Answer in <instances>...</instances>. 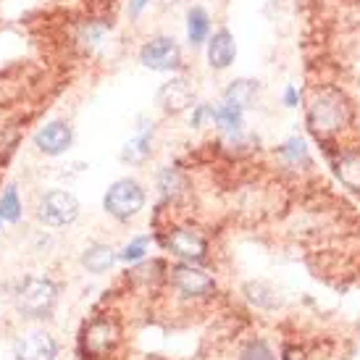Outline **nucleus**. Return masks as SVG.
Segmentation results:
<instances>
[{"mask_svg": "<svg viewBox=\"0 0 360 360\" xmlns=\"http://www.w3.org/2000/svg\"><path fill=\"white\" fill-rule=\"evenodd\" d=\"M103 205L116 221H129L145 208V190H142L140 181L119 179L108 187Z\"/></svg>", "mask_w": 360, "mask_h": 360, "instance_id": "7ed1b4c3", "label": "nucleus"}, {"mask_svg": "<svg viewBox=\"0 0 360 360\" xmlns=\"http://www.w3.org/2000/svg\"><path fill=\"white\" fill-rule=\"evenodd\" d=\"M116 258H119V255L110 250L108 245L92 242V245H87L84 252H82V266L90 271V274H105V271L116 263Z\"/></svg>", "mask_w": 360, "mask_h": 360, "instance_id": "4468645a", "label": "nucleus"}, {"mask_svg": "<svg viewBox=\"0 0 360 360\" xmlns=\"http://www.w3.org/2000/svg\"><path fill=\"white\" fill-rule=\"evenodd\" d=\"M352 121V105L347 95L337 87L313 92L308 103V127L316 137H331Z\"/></svg>", "mask_w": 360, "mask_h": 360, "instance_id": "f257e3e1", "label": "nucleus"}, {"mask_svg": "<svg viewBox=\"0 0 360 360\" xmlns=\"http://www.w3.org/2000/svg\"><path fill=\"white\" fill-rule=\"evenodd\" d=\"M255 95H258V82L237 79L229 84V90H226V95H224V101L245 110L252 101H255Z\"/></svg>", "mask_w": 360, "mask_h": 360, "instance_id": "2eb2a0df", "label": "nucleus"}, {"mask_svg": "<svg viewBox=\"0 0 360 360\" xmlns=\"http://www.w3.org/2000/svg\"><path fill=\"white\" fill-rule=\"evenodd\" d=\"M334 174L350 192H360V150H342L334 158Z\"/></svg>", "mask_w": 360, "mask_h": 360, "instance_id": "ddd939ff", "label": "nucleus"}, {"mask_svg": "<svg viewBox=\"0 0 360 360\" xmlns=\"http://www.w3.org/2000/svg\"><path fill=\"white\" fill-rule=\"evenodd\" d=\"M208 30H210L208 13L200 6L190 8V13H187V37H190L192 45H202V42L208 40Z\"/></svg>", "mask_w": 360, "mask_h": 360, "instance_id": "dca6fc26", "label": "nucleus"}, {"mask_svg": "<svg viewBox=\"0 0 360 360\" xmlns=\"http://www.w3.org/2000/svg\"><path fill=\"white\" fill-rule=\"evenodd\" d=\"M240 360H276L274 350L263 340H250L240 352Z\"/></svg>", "mask_w": 360, "mask_h": 360, "instance_id": "4be33fe9", "label": "nucleus"}, {"mask_svg": "<svg viewBox=\"0 0 360 360\" xmlns=\"http://www.w3.org/2000/svg\"><path fill=\"white\" fill-rule=\"evenodd\" d=\"M213 110L216 108H210V105H195V113H192V127H200L205 119H213Z\"/></svg>", "mask_w": 360, "mask_h": 360, "instance_id": "393cba45", "label": "nucleus"}, {"mask_svg": "<svg viewBox=\"0 0 360 360\" xmlns=\"http://www.w3.org/2000/svg\"><path fill=\"white\" fill-rule=\"evenodd\" d=\"M145 252H148V237H137V240L129 242V245L124 248V252H121L119 258L127 260V263H134V260H140Z\"/></svg>", "mask_w": 360, "mask_h": 360, "instance_id": "5701e85b", "label": "nucleus"}, {"mask_svg": "<svg viewBox=\"0 0 360 360\" xmlns=\"http://www.w3.org/2000/svg\"><path fill=\"white\" fill-rule=\"evenodd\" d=\"M79 216V200L66 190H53L40 200L37 219L48 226H66Z\"/></svg>", "mask_w": 360, "mask_h": 360, "instance_id": "39448f33", "label": "nucleus"}, {"mask_svg": "<svg viewBox=\"0 0 360 360\" xmlns=\"http://www.w3.org/2000/svg\"><path fill=\"white\" fill-rule=\"evenodd\" d=\"M13 358L16 360H56L58 358V342L45 329L24 331L13 342Z\"/></svg>", "mask_w": 360, "mask_h": 360, "instance_id": "0eeeda50", "label": "nucleus"}, {"mask_svg": "<svg viewBox=\"0 0 360 360\" xmlns=\"http://www.w3.org/2000/svg\"><path fill=\"white\" fill-rule=\"evenodd\" d=\"M171 281L174 287L184 295V297H205L216 290V281L210 279L208 274L192 263H179L171 271Z\"/></svg>", "mask_w": 360, "mask_h": 360, "instance_id": "1a4fd4ad", "label": "nucleus"}, {"mask_svg": "<svg viewBox=\"0 0 360 360\" xmlns=\"http://www.w3.org/2000/svg\"><path fill=\"white\" fill-rule=\"evenodd\" d=\"M71 142H74V131H71V127L66 121H51V124H45L34 134V145L45 155H60V153H66L71 148Z\"/></svg>", "mask_w": 360, "mask_h": 360, "instance_id": "9d476101", "label": "nucleus"}, {"mask_svg": "<svg viewBox=\"0 0 360 360\" xmlns=\"http://www.w3.org/2000/svg\"><path fill=\"white\" fill-rule=\"evenodd\" d=\"M195 103V90L187 79H171L160 84L158 90V105L166 113H181Z\"/></svg>", "mask_w": 360, "mask_h": 360, "instance_id": "9b49d317", "label": "nucleus"}, {"mask_svg": "<svg viewBox=\"0 0 360 360\" xmlns=\"http://www.w3.org/2000/svg\"><path fill=\"white\" fill-rule=\"evenodd\" d=\"M166 248L184 263H200L208 255V242L195 229H174L166 237Z\"/></svg>", "mask_w": 360, "mask_h": 360, "instance_id": "6e6552de", "label": "nucleus"}, {"mask_svg": "<svg viewBox=\"0 0 360 360\" xmlns=\"http://www.w3.org/2000/svg\"><path fill=\"white\" fill-rule=\"evenodd\" d=\"M213 121H216L224 131H240L242 129V108L231 105V103H224L221 108L213 110Z\"/></svg>", "mask_w": 360, "mask_h": 360, "instance_id": "a211bd4d", "label": "nucleus"}, {"mask_svg": "<svg viewBox=\"0 0 360 360\" xmlns=\"http://www.w3.org/2000/svg\"><path fill=\"white\" fill-rule=\"evenodd\" d=\"M21 216V202H19V192L8 187L0 198V219L3 221H19Z\"/></svg>", "mask_w": 360, "mask_h": 360, "instance_id": "412c9836", "label": "nucleus"}, {"mask_svg": "<svg viewBox=\"0 0 360 360\" xmlns=\"http://www.w3.org/2000/svg\"><path fill=\"white\" fill-rule=\"evenodd\" d=\"M140 63L150 71H176L181 66V48L171 37H153L142 45Z\"/></svg>", "mask_w": 360, "mask_h": 360, "instance_id": "423d86ee", "label": "nucleus"}, {"mask_svg": "<svg viewBox=\"0 0 360 360\" xmlns=\"http://www.w3.org/2000/svg\"><path fill=\"white\" fill-rule=\"evenodd\" d=\"M158 187L163 198H176L181 187H184V179H181V174L176 169H163L158 176Z\"/></svg>", "mask_w": 360, "mask_h": 360, "instance_id": "aec40b11", "label": "nucleus"}, {"mask_svg": "<svg viewBox=\"0 0 360 360\" xmlns=\"http://www.w3.org/2000/svg\"><path fill=\"white\" fill-rule=\"evenodd\" d=\"M245 295H248V300L252 305H258V308H274L276 305V295L271 287H266L263 281H255V284H248L245 287Z\"/></svg>", "mask_w": 360, "mask_h": 360, "instance_id": "6ab92c4d", "label": "nucleus"}, {"mask_svg": "<svg viewBox=\"0 0 360 360\" xmlns=\"http://www.w3.org/2000/svg\"><path fill=\"white\" fill-rule=\"evenodd\" d=\"M58 302V284L48 276H27L16 290V310L24 319H48Z\"/></svg>", "mask_w": 360, "mask_h": 360, "instance_id": "f03ea898", "label": "nucleus"}, {"mask_svg": "<svg viewBox=\"0 0 360 360\" xmlns=\"http://www.w3.org/2000/svg\"><path fill=\"white\" fill-rule=\"evenodd\" d=\"M237 56V45H234V37H231L229 30H219L213 32V37L208 40V63L210 69L224 71L231 66V60Z\"/></svg>", "mask_w": 360, "mask_h": 360, "instance_id": "f8f14e48", "label": "nucleus"}, {"mask_svg": "<svg viewBox=\"0 0 360 360\" xmlns=\"http://www.w3.org/2000/svg\"><path fill=\"white\" fill-rule=\"evenodd\" d=\"M148 155H150V134H148V131L137 134V137L127 142V148L121 150V160H127V163H142Z\"/></svg>", "mask_w": 360, "mask_h": 360, "instance_id": "f3484780", "label": "nucleus"}, {"mask_svg": "<svg viewBox=\"0 0 360 360\" xmlns=\"http://www.w3.org/2000/svg\"><path fill=\"white\" fill-rule=\"evenodd\" d=\"M150 0H129V16H140V11L148 6Z\"/></svg>", "mask_w": 360, "mask_h": 360, "instance_id": "bb28decb", "label": "nucleus"}, {"mask_svg": "<svg viewBox=\"0 0 360 360\" xmlns=\"http://www.w3.org/2000/svg\"><path fill=\"white\" fill-rule=\"evenodd\" d=\"M279 153L290 160H308V150H305V142L302 140H290Z\"/></svg>", "mask_w": 360, "mask_h": 360, "instance_id": "b1692460", "label": "nucleus"}, {"mask_svg": "<svg viewBox=\"0 0 360 360\" xmlns=\"http://www.w3.org/2000/svg\"><path fill=\"white\" fill-rule=\"evenodd\" d=\"M82 345L92 360H108V355L119 345V326L108 319L90 321L84 326V334H82Z\"/></svg>", "mask_w": 360, "mask_h": 360, "instance_id": "20e7f679", "label": "nucleus"}, {"mask_svg": "<svg viewBox=\"0 0 360 360\" xmlns=\"http://www.w3.org/2000/svg\"><path fill=\"white\" fill-rule=\"evenodd\" d=\"M284 103H287V108H295V105L300 103V92L295 90V87H287V92H284Z\"/></svg>", "mask_w": 360, "mask_h": 360, "instance_id": "a878e982", "label": "nucleus"}]
</instances>
